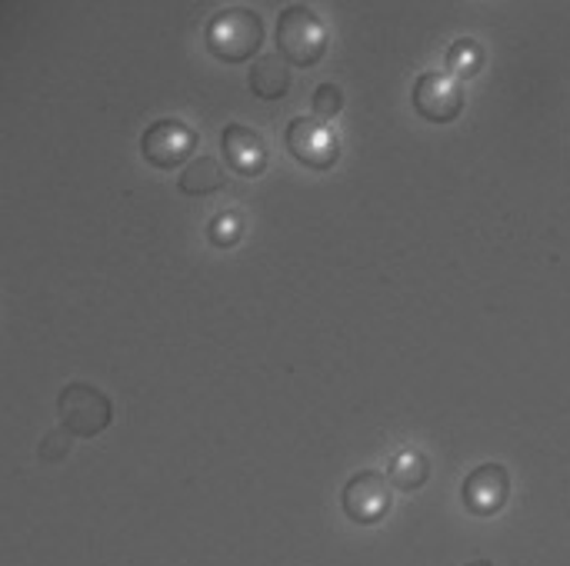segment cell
Returning a JSON list of instances; mask_svg holds the SVG:
<instances>
[{
	"mask_svg": "<svg viewBox=\"0 0 570 566\" xmlns=\"http://www.w3.org/2000/svg\"><path fill=\"white\" fill-rule=\"evenodd\" d=\"M250 90L261 100H281L291 90V70L281 53H261V60L250 67Z\"/></svg>",
	"mask_w": 570,
	"mask_h": 566,
	"instance_id": "obj_10",
	"label": "cell"
},
{
	"mask_svg": "<svg viewBox=\"0 0 570 566\" xmlns=\"http://www.w3.org/2000/svg\"><path fill=\"white\" fill-rule=\"evenodd\" d=\"M444 67L454 80H471L481 73L484 67V47L471 37H461L448 47V57H444Z\"/></svg>",
	"mask_w": 570,
	"mask_h": 566,
	"instance_id": "obj_12",
	"label": "cell"
},
{
	"mask_svg": "<svg viewBox=\"0 0 570 566\" xmlns=\"http://www.w3.org/2000/svg\"><path fill=\"white\" fill-rule=\"evenodd\" d=\"M314 113L321 117V120H331V117H337L341 110H344V93H341V87L337 83H321L317 90H314Z\"/></svg>",
	"mask_w": 570,
	"mask_h": 566,
	"instance_id": "obj_15",
	"label": "cell"
},
{
	"mask_svg": "<svg viewBox=\"0 0 570 566\" xmlns=\"http://www.w3.org/2000/svg\"><path fill=\"white\" fill-rule=\"evenodd\" d=\"M207 237H210L214 247H234V244L244 237V217H240V210H237V207L220 210V214L210 220Z\"/></svg>",
	"mask_w": 570,
	"mask_h": 566,
	"instance_id": "obj_14",
	"label": "cell"
},
{
	"mask_svg": "<svg viewBox=\"0 0 570 566\" xmlns=\"http://www.w3.org/2000/svg\"><path fill=\"white\" fill-rule=\"evenodd\" d=\"M57 417L70 437H97L110 427L114 404L90 384H67L57 397Z\"/></svg>",
	"mask_w": 570,
	"mask_h": 566,
	"instance_id": "obj_3",
	"label": "cell"
},
{
	"mask_svg": "<svg viewBox=\"0 0 570 566\" xmlns=\"http://www.w3.org/2000/svg\"><path fill=\"white\" fill-rule=\"evenodd\" d=\"M461 500L474 517H498L511 500V477L501 464H481L468 474Z\"/></svg>",
	"mask_w": 570,
	"mask_h": 566,
	"instance_id": "obj_8",
	"label": "cell"
},
{
	"mask_svg": "<svg viewBox=\"0 0 570 566\" xmlns=\"http://www.w3.org/2000/svg\"><path fill=\"white\" fill-rule=\"evenodd\" d=\"M341 507L344 514L357 524V527H374L391 514V480L381 477L377 470H361L344 484L341 494Z\"/></svg>",
	"mask_w": 570,
	"mask_h": 566,
	"instance_id": "obj_5",
	"label": "cell"
},
{
	"mask_svg": "<svg viewBox=\"0 0 570 566\" xmlns=\"http://www.w3.org/2000/svg\"><path fill=\"white\" fill-rule=\"evenodd\" d=\"M414 107L431 123H451L464 110V83L454 80L448 70H428L414 83Z\"/></svg>",
	"mask_w": 570,
	"mask_h": 566,
	"instance_id": "obj_7",
	"label": "cell"
},
{
	"mask_svg": "<svg viewBox=\"0 0 570 566\" xmlns=\"http://www.w3.org/2000/svg\"><path fill=\"white\" fill-rule=\"evenodd\" d=\"M284 143L297 163L311 170H331L341 153V140L331 123L314 120V117H294L284 130Z\"/></svg>",
	"mask_w": 570,
	"mask_h": 566,
	"instance_id": "obj_4",
	"label": "cell"
},
{
	"mask_svg": "<svg viewBox=\"0 0 570 566\" xmlns=\"http://www.w3.org/2000/svg\"><path fill=\"white\" fill-rule=\"evenodd\" d=\"M207 50L224 63L250 60L264 43V20L250 7H227L207 20Z\"/></svg>",
	"mask_w": 570,
	"mask_h": 566,
	"instance_id": "obj_1",
	"label": "cell"
},
{
	"mask_svg": "<svg viewBox=\"0 0 570 566\" xmlns=\"http://www.w3.org/2000/svg\"><path fill=\"white\" fill-rule=\"evenodd\" d=\"M277 50L294 67H314L327 50L324 20L304 3L284 7L281 17H277Z\"/></svg>",
	"mask_w": 570,
	"mask_h": 566,
	"instance_id": "obj_2",
	"label": "cell"
},
{
	"mask_svg": "<svg viewBox=\"0 0 570 566\" xmlns=\"http://www.w3.org/2000/svg\"><path fill=\"white\" fill-rule=\"evenodd\" d=\"M220 147H224L227 163L240 177H261L267 170V143L257 130H250L244 123H230L220 137Z\"/></svg>",
	"mask_w": 570,
	"mask_h": 566,
	"instance_id": "obj_9",
	"label": "cell"
},
{
	"mask_svg": "<svg viewBox=\"0 0 570 566\" xmlns=\"http://www.w3.org/2000/svg\"><path fill=\"white\" fill-rule=\"evenodd\" d=\"M468 566H494V564H491V560H484V557H481V560H471V564H468Z\"/></svg>",
	"mask_w": 570,
	"mask_h": 566,
	"instance_id": "obj_17",
	"label": "cell"
},
{
	"mask_svg": "<svg viewBox=\"0 0 570 566\" xmlns=\"http://www.w3.org/2000/svg\"><path fill=\"white\" fill-rule=\"evenodd\" d=\"M67 430L63 434H50L47 440H43V447H40V457L43 460H53V457H63V450H67Z\"/></svg>",
	"mask_w": 570,
	"mask_h": 566,
	"instance_id": "obj_16",
	"label": "cell"
},
{
	"mask_svg": "<svg viewBox=\"0 0 570 566\" xmlns=\"http://www.w3.org/2000/svg\"><path fill=\"white\" fill-rule=\"evenodd\" d=\"M224 187V170L214 157H197L184 173H180V190L190 197H204Z\"/></svg>",
	"mask_w": 570,
	"mask_h": 566,
	"instance_id": "obj_13",
	"label": "cell"
},
{
	"mask_svg": "<svg viewBox=\"0 0 570 566\" xmlns=\"http://www.w3.org/2000/svg\"><path fill=\"white\" fill-rule=\"evenodd\" d=\"M197 147V130H190L184 120H157L140 137V153L147 163L160 170H174L190 160Z\"/></svg>",
	"mask_w": 570,
	"mask_h": 566,
	"instance_id": "obj_6",
	"label": "cell"
},
{
	"mask_svg": "<svg viewBox=\"0 0 570 566\" xmlns=\"http://www.w3.org/2000/svg\"><path fill=\"white\" fill-rule=\"evenodd\" d=\"M431 477V464L421 450H397L391 457V467H387V480L397 487V490H421Z\"/></svg>",
	"mask_w": 570,
	"mask_h": 566,
	"instance_id": "obj_11",
	"label": "cell"
}]
</instances>
